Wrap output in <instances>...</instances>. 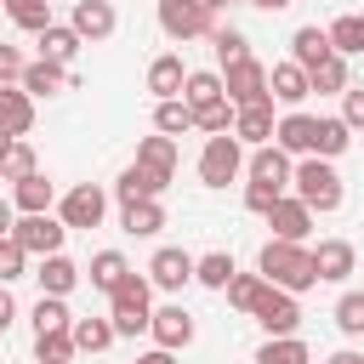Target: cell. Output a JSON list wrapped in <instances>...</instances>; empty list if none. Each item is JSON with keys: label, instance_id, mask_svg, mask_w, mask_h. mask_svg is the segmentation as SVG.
I'll use <instances>...</instances> for the list:
<instances>
[{"label": "cell", "instance_id": "10", "mask_svg": "<svg viewBox=\"0 0 364 364\" xmlns=\"http://www.w3.org/2000/svg\"><path fill=\"white\" fill-rule=\"evenodd\" d=\"M262 216H267L273 239H296V245H301V239L313 233V210H307L301 199H284V193H279V199H273V205H267Z\"/></svg>", "mask_w": 364, "mask_h": 364}, {"label": "cell", "instance_id": "5", "mask_svg": "<svg viewBox=\"0 0 364 364\" xmlns=\"http://www.w3.org/2000/svg\"><path fill=\"white\" fill-rule=\"evenodd\" d=\"M159 28L171 40H199V34L216 28V11L205 0H159Z\"/></svg>", "mask_w": 364, "mask_h": 364}, {"label": "cell", "instance_id": "20", "mask_svg": "<svg viewBox=\"0 0 364 364\" xmlns=\"http://www.w3.org/2000/svg\"><path fill=\"white\" fill-rule=\"evenodd\" d=\"M68 80H74V74H68L63 63H46V57H40V63H23V80H17V85H23L28 97H51V91H63Z\"/></svg>", "mask_w": 364, "mask_h": 364}, {"label": "cell", "instance_id": "7", "mask_svg": "<svg viewBox=\"0 0 364 364\" xmlns=\"http://www.w3.org/2000/svg\"><path fill=\"white\" fill-rule=\"evenodd\" d=\"M250 318L267 330V336H296V324H301V307H296V296L290 290H279V284H267L262 296H256V307H250Z\"/></svg>", "mask_w": 364, "mask_h": 364}, {"label": "cell", "instance_id": "50", "mask_svg": "<svg viewBox=\"0 0 364 364\" xmlns=\"http://www.w3.org/2000/svg\"><path fill=\"white\" fill-rule=\"evenodd\" d=\"M11 318H17V301H11V290L0 284V330H11Z\"/></svg>", "mask_w": 364, "mask_h": 364}, {"label": "cell", "instance_id": "2", "mask_svg": "<svg viewBox=\"0 0 364 364\" xmlns=\"http://www.w3.org/2000/svg\"><path fill=\"white\" fill-rule=\"evenodd\" d=\"M290 188H296V199L307 205V210H341V199H347V188H341V176L330 171V159H318V154H301V165H290Z\"/></svg>", "mask_w": 364, "mask_h": 364}, {"label": "cell", "instance_id": "54", "mask_svg": "<svg viewBox=\"0 0 364 364\" xmlns=\"http://www.w3.org/2000/svg\"><path fill=\"white\" fill-rule=\"evenodd\" d=\"M330 364H364V353H336Z\"/></svg>", "mask_w": 364, "mask_h": 364}, {"label": "cell", "instance_id": "21", "mask_svg": "<svg viewBox=\"0 0 364 364\" xmlns=\"http://www.w3.org/2000/svg\"><path fill=\"white\" fill-rule=\"evenodd\" d=\"M250 176H256V182H273V188H290V154H284L279 142H262V148L250 154Z\"/></svg>", "mask_w": 364, "mask_h": 364}, {"label": "cell", "instance_id": "38", "mask_svg": "<svg viewBox=\"0 0 364 364\" xmlns=\"http://www.w3.org/2000/svg\"><path fill=\"white\" fill-rule=\"evenodd\" d=\"M210 46H216V63H222V68H233V63L250 57V40H245L239 28H222V23L210 28Z\"/></svg>", "mask_w": 364, "mask_h": 364}, {"label": "cell", "instance_id": "28", "mask_svg": "<svg viewBox=\"0 0 364 364\" xmlns=\"http://www.w3.org/2000/svg\"><path fill=\"white\" fill-rule=\"evenodd\" d=\"M324 34H330V51H341V57H358V51H364V11H347V17H336Z\"/></svg>", "mask_w": 364, "mask_h": 364}, {"label": "cell", "instance_id": "8", "mask_svg": "<svg viewBox=\"0 0 364 364\" xmlns=\"http://www.w3.org/2000/svg\"><path fill=\"white\" fill-rule=\"evenodd\" d=\"M63 222L57 216H46V210H34V216H23V222H11V239L28 250V256H51V250H63Z\"/></svg>", "mask_w": 364, "mask_h": 364}, {"label": "cell", "instance_id": "49", "mask_svg": "<svg viewBox=\"0 0 364 364\" xmlns=\"http://www.w3.org/2000/svg\"><path fill=\"white\" fill-rule=\"evenodd\" d=\"M11 80H23V51L0 46V85H11Z\"/></svg>", "mask_w": 364, "mask_h": 364}, {"label": "cell", "instance_id": "3", "mask_svg": "<svg viewBox=\"0 0 364 364\" xmlns=\"http://www.w3.org/2000/svg\"><path fill=\"white\" fill-rule=\"evenodd\" d=\"M108 301H114V313H108L114 336H136V330H148V318H154V301H148V279L125 273V279H119V290H114Z\"/></svg>", "mask_w": 364, "mask_h": 364}, {"label": "cell", "instance_id": "42", "mask_svg": "<svg viewBox=\"0 0 364 364\" xmlns=\"http://www.w3.org/2000/svg\"><path fill=\"white\" fill-rule=\"evenodd\" d=\"M222 97V74H188L182 80V102L188 108H205V102H216Z\"/></svg>", "mask_w": 364, "mask_h": 364}, {"label": "cell", "instance_id": "19", "mask_svg": "<svg viewBox=\"0 0 364 364\" xmlns=\"http://www.w3.org/2000/svg\"><path fill=\"white\" fill-rule=\"evenodd\" d=\"M182 80H188V68H182L176 51H159V57L148 63V91H154V97H182Z\"/></svg>", "mask_w": 364, "mask_h": 364}, {"label": "cell", "instance_id": "40", "mask_svg": "<svg viewBox=\"0 0 364 364\" xmlns=\"http://www.w3.org/2000/svg\"><path fill=\"white\" fill-rule=\"evenodd\" d=\"M222 290H228V301H233L239 313H250V307H256V296L267 290V279H262V273H233Z\"/></svg>", "mask_w": 364, "mask_h": 364}, {"label": "cell", "instance_id": "29", "mask_svg": "<svg viewBox=\"0 0 364 364\" xmlns=\"http://www.w3.org/2000/svg\"><path fill=\"white\" fill-rule=\"evenodd\" d=\"M256 364H313V353H307V341H296V336H267V341L256 347Z\"/></svg>", "mask_w": 364, "mask_h": 364}, {"label": "cell", "instance_id": "39", "mask_svg": "<svg viewBox=\"0 0 364 364\" xmlns=\"http://www.w3.org/2000/svg\"><path fill=\"white\" fill-rule=\"evenodd\" d=\"M233 273H239V267H233V256H228V250H210V256H199V262H193V279H199V284H210V290H222Z\"/></svg>", "mask_w": 364, "mask_h": 364}, {"label": "cell", "instance_id": "4", "mask_svg": "<svg viewBox=\"0 0 364 364\" xmlns=\"http://www.w3.org/2000/svg\"><path fill=\"white\" fill-rule=\"evenodd\" d=\"M239 171H245V142H239L233 131H216V136L205 142V154H199V182H205V188H228Z\"/></svg>", "mask_w": 364, "mask_h": 364}, {"label": "cell", "instance_id": "56", "mask_svg": "<svg viewBox=\"0 0 364 364\" xmlns=\"http://www.w3.org/2000/svg\"><path fill=\"white\" fill-rule=\"evenodd\" d=\"M205 6H210V11H222V6H228V0H205Z\"/></svg>", "mask_w": 364, "mask_h": 364}, {"label": "cell", "instance_id": "27", "mask_svg": "<svg viewBox=\"0 0 364 364\" xmlns=\"http://www.w3.org/2000/svg\"><path fill=\"white\" fill-rule=\"evenodd\" d=\"M74 51H80V34H74V28H63V23H46V28H40V57H46V63H63V68H68Z\"/></svg>", "mask_w": 364, "mask_h": 364}, {"label": "cell", "instance_id": "12", "mask_svg": "<svg viewBox=\"0 0 364 364\" xmlns=\"http://www.w3.org/2000/svg\"><path fill=\"white\" fill-rule=\"evenodd\" d=\"M188 279H193V256H188V250H176V245L154 250V262H148V284H159V290H182Z\"/></svg>", "mask_w": 364, "mask_h": 364}, {"label": "cell", "instance_id": "17", "mask_svg": "<svg viewBox=\"0 0 364 364\" xmlns=\"http://www.w3.org/2000/svg\"><path fill=\"white\" fill-rule=\"evenodd\" d=\"M233 136H239V142H250V148L273 142V102H250V108H233Z\"/></svg>", "mask_w": 364, "mask_h": 364}, {"label": "cell", "instance_id": "13", "mask_svg": "<svg viewBox=\"0 0 364 364\" xmlns=\"http://www.w3.org/2000/svg\"><path fill=\"white\" fill-rule=\"evenodd\" d=\"M267 97H279L284 108H301V102L313 97L307 68H296V63H273V68H267Z\"/></svg>", "mask_w": 364, "mask_h": 364}, {"label": "cell", "instance_id": "55", "mask_svg": "<svg viewBox=\"0 0 364 364\" xmlns=\"http://www.w3.org/2000/svg\"><path fill=\"white\" fill-rule=\"evenodd\" d=\"M6 148H11V131H6V125H0V154H6Z\"/></svg>", "mask_w": 364, "mask_h": 364}, {"label": "cell", "instance_id": "43", "mask_svg": "<svg viewBox=\"0 0 364 364\" xmlns=\"http://www.w3.org/2000/svg\"><path fill=\"white\" fill-rule=\"evenodd\" d=\"M28 171H34V148H28V142H17V136H11V148H6V154H0V182H23V176H28Z\"/></svg>", "mask_w": 364, "mask_h": 364}, {"label": "cell", "instance_id": "14", "mask_svg": "<svg viewBox=\"0 0 364 364\" xmlns=\"http://www.w3.org/2000/svg\"><path fill=\"white\" fill-rule=\"evenodd\" d=\"M165 188H171V176H159V171H148V165H125L119 182H114V199H119V205H131V199H159Z\"/></svg>", "mask_w": 364, "mask_h": 364}, {"label": "cell", "instance_id": "41", "mask_svg": "<svg viewBox=\"0 0 364 364\" xmlns=\"http://www.w3.org/2000/svg\"><path fill=\"white\" fill-rule=\"evenodd\" d=\"M68 324H74V313H68L63 296H40V301H34V336H40V330H68Z\"/></svg>", "mask_w": 364, "mask_h": 364}, {"label": "cell", "instance_id": "30", "mask_svg": "<svg viewBox=\"0 0 364 364\" xmlns=\"http://www.w3.org/2000/svg\"><path fill=\"white\" fill-rule=\"evenodd\" d=\"M51 199H57V188H51L40 171H28V176L17 182V199H11V205H17L23 216H34V210H51Z\"/></svg>", "mask_w": 364, "mask_h": 364}, {"label": "cell", "instance_id": "45", "mask_svg": "<svg viewBox=\"0 0 364 364\" xmlns=\"http://www.w3.org/2000/svg\"><path fill=\"white\" fill-rule=\"evenodd\" d=\"M193 125H199V131H210V136H216V131H233V102H228V97H216V102L193 108Z\"/></svg>", "mask_w": 364, "mask_h": 364}, {"label": "cell", "instance_id": "26", "mask_svg": "<svg viewBox=\"0 0 364 364\" xmlns=\"http://www.w3.org/2000/svg\"><path fill=\"white\" fill-rule=\"evenodd\" d=\"M119 228H125V233H136V239H148V233H159V228H165V205H159V199H131V205H125V216H119Z\"/></svg>", "mask_w": 364, "mask_h": 364}, {"label": "cell", "instance_id": "22", "mask_svg": "<svg viewBox=\"0 0 364 364\" xmlns=\"http://www.w3.org/2000/svg\"><path fill=\"white\" fill-rule=\"evenodd\" d=\"M313 273L330 279V284H341V279L353 273V245H347V239H324V245L313 250Z\"/></svg>", "mask_w": 364, "mask_h": 364}, {"label": "cell", "instance_id": "53", "mask_svg": "<svg viewBox=\"0 0 364 364\" xmlns=\"http://www.w3.org/2000/svg\"><path fill=\"white\" fill-rule=\"evenodd\" d=\"M250 6H256V11H284L290 0H250Z\"/></svg>", "mask_w": 364, "mask_h": 364}, {"label": "cell", "instance_id": "11", "mask_svg": "<svg viewBox=\"0 0 364 364\" xmlns=\"http://www.w3.org/2000/svg\"><path fill=\"white\" fill-rule=\"evenodd\" d=\"M148 330H154V347L176 353V347H188V341H193V313H188L182 301H171V307H159V313L148 318Z\"/></svg>", "mask_w": 364, "mask_h": 364}, {"label": "cell", "instance_id": "1", "mask_svg": "<svg viewBox=\"0 0 364 364\" xmlns=\"http://www.w3.org/2000/svg\"><path fill=\"white\" fill-rule=\"evenodd\" d=\"M256 267H262L267 284H279V290H290V296H301V290L318 284V273H313V250L296 245V239H267L262 256H256Z\"/></svg>", "mask_w": 364, "mask_h": 364}, {"label": "cell", "instance_id": "44", "mask_svg": "<svg viewBox=\"0 0 364 364\" xmlns=\"http://www.w3.org/2000/svg\"><path fill=\"white\" fill-rule=\"evenodd\" d=\"M336 330L341 336H364V290H347L336 301Z\"/></svg>", "mask_w": 364, "mask_h": 364}, {"label": "cell", "instance_id": "25", "mask_svg": "<svg viewBox=\"0 0 364 364\" xmlns=\"http://www.w3.org/2000/svg\"><path fill=\"white\" fill-rule=\"evenodd\" d=\"M136 165H148V171H159V176H176V136H142L136 142Z\"/></svg>", "mask_w": 364, "mask_h": 364}, {"label": "cell", "instance_id": "32", "mask_svg": "<svg viewBox=\"0 0 364 364\" xmlns=\"http://www.w3.org/2000/svg\"><path fill=\"white\" fill-rule=\"evenodd\" d=\"M125 273H131V262H125L119 250H97V256H91V284H97V290H108V296H114Z\"/></svg>", "mask_w": 364, "mask_h": 364}, {"label": "cell", "instance_id": "18", "mask_svg": "<svg viewBox=\"0 0 364 364\" xmlns=\"http://www.w3.org/2000/svg\"><path fill=\"white\" fill-rule=\"evenodd\" d=\"M40 296H68L74 284H80V267L63 256V250H51V256H40Z\"/></svg>", "mask_w": 364, "mask_h": 364}, {"label": "cell", "instance_id": "24", "mask_svg": "<svg viewBox=\"0 0 364 364\" xmlns=\"http://www.w3.org/2000/svg\"><path fill=\"white\" fill-rule=\"evenodd\" d=\"M324 57H330V34H324L318 23H307V28L290 34V63H296V68H313V63H324Z\"/></svg>", "mask_w": 364, "mask_h": 364}, {"label": "cell", "instance_id": "48", "mask_svg": "<svg viewBox=\"0 0 364 364\" xmlns=\"http://www.w3.org/2000/svg\"><path fill=\"white\" fill-rule=\"evenodd\" d=\"M279 193H284V188H273V182H256V176H250V188H245V210H267Z\"/></svg>", "mask_w": 364, "mask_h": 364}, {"label": "cell", "instance_id": "34", "mask_svg": "<svg viewBox=\"0 0 364 364\" xmlns=\"http://www.w3.org/2000/svg\"><path fill=\"white\" fill-rule=\"evenodd\" d=\"M307 85H313V91H347V57L330 51L324 63H313V68H307Z\"/></svg>", "mask_w": 364, "mask_h": 364}, {"label": "cell", "instance_id": "36", "mask_svg": "<svg viewBox=\"0 0 364 364\" xmlns=\"http://www.w3.org/2000/svg\"><path fill=\"white\" fill-rule=\"evenodd\" d=\"M74 353H80V347H74L68 330H40V336H34V358H40V364H68Z\"/></svg>", "mask_w": 364, "mask_h": 364}, {"label": "cell", "instance_id": "23", "mask_svg": "<svg viewBox=\"0 0 364 364\" xmlns=\"http://www.w3.org/2000/svg\"><path fill=\"white\" fill-rule=\"evenodd\" d=\"M0 125H6L11 136H23V131L34 125V97H28L23 85H0Z\"/></svg>", "mask_w": 364, "mask_h": 364}, {"label": "cell", "instance_id": "33", "mask_svg": "<svg viewBox=\"0 0 364 364\" xmlns=\"http://www.w3.org/2000/svg\"><path fill=\"white\" fill-rule=\"evenodd\" d=\"M68 336H74L80 353H102V347H114V324H108V318H74Z\"/></svg>", "mask_w": 364, "mask_h": 364}, {"label": "cell", "instance_id": "16", "mask_svg": "<svg viewBox=\"0 0 364 364\" xmlns=\"http://www.w3.org/2000/svg\"><path fill=\"white\" fill-rule=\"evenodd\" d=\"M313 136H318V119L301 114V108H290V114L273 125V142H279L284 154H313Z\"/></svg>", "mask_w": 364, "mask_h": 364}, {"label": "cell", "instance_id": "9", "mask_svg": "<svg viewBox=\"0 0 364 364\" xmlns=\"http://www.w3.org/2000/svg\"><path fill=\"white\" fill-rule=\"evenodd\" d=\"M102 210H108V193L97 188V182H80V188H68L63 193V228H97L102 222Z\"/></svg>", "mask_w": 364, "mask_h": 364}, {"label": "cell", "instance_id": "51", "mask_svg": "<svg viewBox=\"0 0 364 364\" xmlns=\"http://www.w3.org/2000/svg\"><path fill=\"white\" fill-rule=\"evenodd\" d=\"M136 364H176V353H165V347H154V353H142Z\"/></svg>", "mask_w": 364, "mask_h": 364}, {"label": "cell", "instance_id": "31", "mask_svg": "<svg viewBox=\"0 0 364 364\" xmlns=\"http://www.w3.org/2000/svg\"><path fill=\"white\" fill-rule=\"evenodd\" d=\"M154 131H165V136L193 131V108H188L182 97H159V108H154Z\"/></svg>", "mask_w": 364, "mask_h": 364}, {"label": "cell", "instance_id": "35", "mask_svg": "<svg viewBox=\"0 0 364 364\" xmlns=\"http://www.w3.org/2000/svg\"><path fill=\"white\" fill-rule=\"evenodd\" d=\"M347 148H353V131H347V119H318L313 154H318V159H336V154H347Z\"/></svg>", "mask_w": 364, "mask_h": 364}, {"label": "cell", "instance_id": "47", "mask_svg": "<svg viewBox=\"0 0 364 364\" xmlns=\"http://www.w3.org/2000/svg\"><path fill=\"white\" fill-rule=\"evenodd\" d=\"M341 119H347V131H364V85L341 91Z\"/></svg>", "mask_w": 364, "mask_h": 364}, {"label": "cell", "instance_id": "52", "mask_svg": "<svg viewBox=\"0 0 364 364\" xmlns=\"http://www.w3.org/2000/svg\"><path fill=\"white\" fill-rule=\"evenodd\" d=\"M11 210H17V205H6V199H0V239H6V233H11V222H17Z\"/></svg>", "mask_w": 364, "mask_h": 364}, {"label": "cell", "instance_id": "37", "mask_svg": "<svg viewBox=\"0 0 364 364\" xmlns=\"http://www.w3.org/2000/svg\"><path fill=\"white\" fill-rule=\"evenodd\" d=\"M6 6V17L17 23V28H28V34H40L46 23H51V0H0Z\"/></svg>", "mask_w": 364, "mask_h": 364}, {"label": "cell", "instance_id": "6", "mask_svg": "<svg viewBox=\"0 0 364 364\" xmlns=\"http://www.w3.org/2000/svg\"><path fill=\"white\" fill-rule=\"evenodd\" d=\"M222 97H228L233 108H250V102H273V97H267V68H262L256 57H245V63L222 68Z\"/></svg>", "mask_w": 364, "mask_h": 364}, {"label": "cell", "instance_id": "46", "mask_svg": "<svg viewBox=\"0 0 364 364\" xmlns=\"http://www.w3.org/2000/svg\"><path fill=\"white\" fill-rule=\"evenodd\" d=\"M23 267H28V250H23V245H17L11 233H6V239H0V284L23 279Z\"/></svg>", "mask_w": 364, "mask_h": 364}, {"label": "cell", "instance_id": "15", "mask_svg": "<svg viewBox=\"0 0 364 364\" xmlns=\"http://www.w3.org/2000/svg\"><path fill=\"white\" fill-rule=\"evenodd\" d=\"M80 40H108L114 28H119V17H114V6L108 0H74V23H68Z\"/></svg>", "mask_w": 364, "mask_h": 364}]
</instances>
